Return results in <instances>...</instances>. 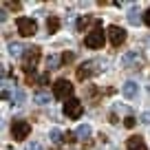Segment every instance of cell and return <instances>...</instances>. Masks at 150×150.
<instances>
[{
	"label": "cell",
	"mask_w": 150,
	"mask_h": 150,
	"mask_svg": "<svg viewBox=\"0 0 150 150\" xmlns=\"http://www.w3.org/2000/svg\"><path fill=\"white\" fill-rule=\"evenodd\" d=\"M29 132H31V124L24 122V119H18V122H13V126H11V135H13L16 141L27 139Z\"/></svg>",
	"instance_id": "277c9868"
},
{
	"label": "cell",
	"mask_w": 150,
	"mask_h": 150,
	"mask_svg": "<svg viewBox=\"0 0 150 150\" xmlns=\"http://www.w3.org/2000/svg\"><path fill=\"white\" fill-rule=\"evenodd\" d=\"M84 44H86L88 49H102V47H104V31H102V29H95V31L86 33Z\"/></svg>",
	"instance_id": "52a82bcc"
},
{
	"label": "cell",
	"mask_w": 150,
	"mask_h": 150,
	"mask_svg": "<svg viewBox=\"0 0 150 150\" xmlns=\"http://www.w3.org/2000/svg\"><path fill=\"white\" fill-rule=\"evenodd\" d=\"M106 33H108V40H110L112 47H122V44L126 42V31H124L122 27H117V24H110Z\"/></svg>",
	"instance_id": "5b68a950"
},
{
	"label": "cell",
	"mask_w": 150,
	"mask_h": 150,
	"mask_svg": "<svg viewBox=\"0 0 150 150\" xmlns=\"http://www.w3.org/2000/svg\"><path fill=\"white\" fill-rule=\"evenodd\" d=\"M93 66H95V62H84V64H82L80 69H77V80H82V82H84L86 77H91V75L95 73V71H93Z\"/></svg>",
	"instance_id": "9c48e42d"
},
{
	"label": "cell",
	"mask_w": 150,
	"mask_h": 150,
	"mask_svg": "<svg viewBox=\"0 0 150 150\" xmlns=\"http://www.w3.org/2000/svg\"><path fill=\"white\" fill-rule=\"evenodd\" d=\"M122 93H124V97H128V99H135V97H137V93H139V86H137V82L128 80L126 84L122 86Z\"/></svg>",
	"instance_id": "ba28073f"
},
{
	"label": "cell",
	"mask_w": 150,
	"mask_h": 150,
	"mask_svg": "<svg viewBox=\"0 0 150 150\" xmlns=\"http://www.w3.org/2000/svg\"><path fill=\"white\" fill-rule=\"evenodd\" d=\"M2 7H9V9L18 11V9H20V7H22V5H20V2H5V5H2Z\"/></svg>",
	"instance_id": "cb8c5ba5"
},
{
	"label": "cell",
	"mask_w": 150,
	"mask_h": 150,
	"mask_svg": "<svg viewBox=\"0 0 150 150\" xmlns=\"http://www.w3.org/2000/svg\"><path fill=\"white\" fill-rule=\"evenodd\" d=\"M24 150H42V146H40V144H35V141H31V144H27V146H24Z\"/></svg>",
	"instance_id": "7402d4cb"
},
{
	"label": "cell",
	"mask_w": 150,
	"mask_h": 150,
	"mask_svg": "<svg viewBox=\"0 0 150 150\" xmlns=\"http://www.w3.org/2000/svg\"><path fill=\"white\" fill-rule=\"evenodd\" d=\"M135 124H137V119H135V117H126V119H124V126H126V128H132Z\"/></svg>",
	"instance_id": "603a6c76"
},
{
	"label": "cell",
	"mask_w": 150,
	"mask_h": 150,
	"mask_svg": "<svg viewBox=\"0 0 150 150\" xmlns=\"http://www.w3.org/2000/svg\"><path fill=\"white\" fill-rule=\"evenodd\" d=\"M38 82H40V84H49V73L40 75V77H38Z\"/></svg>",
	"instance_id": "484cf974"
},
{
	"label": "cell",
	"mask_w": 150,
	"mask_h": 150,
	"mask_svg": "<svg viewBox=\"0 0 150 150\" xmlns=\"http://www.w3.org/2000/svg\"><path fill=\"white\" fill-rule=\"evenodd\" d=\"M47 29H49V33H57V29H60V20H57L55 16H51V18L47 20Z\"/></svg>",
	"instance_id": "9a60e30c"
},
{
	"label": "cell",
	"mask_w": 150,
	"mask_h": 150,
	"mask_svg": "<svg viewBox=\"0 0 150 150\" xmlns=\"http://www.w3.org/2000/svg\"><path fill=\"white\" fill-rule=\"evenodd\" d=\"M88 22H91V20L86 18V16H82V18L77 20V29H80V31H84V29H86V24H88Z\"/></svg>",
	"instance_id": "ffe728a7"
},
{
	"label": "cell",
	"mask_w": 150,
	"mask_h": 150,
	"mask_svg": "<svg viewBox=\"0 0 150 150\" xmlns=\"http://www.w3.org/2000/svg\"><path fill=\"white\" fill-rule=\"evenodd\" d=\"M71 95H73V84H71L69 80H57L55 84H53V97H55V99H64V102H69Z\"/></svg>",
	"instance_id": "6da1fadb"
},
{
	"label": "cell",
	"mask_w": 150,
	"mask_h": 150,
	"mask_svg": "<svg viewBox=\"0 0 150 150\" xmlns=\"http://www.w3.org/2000/svg\"><path fill=\"white\" fill-rule=\"evenodd\" d=\"M9 53H11V55H13V57H20V55L24 57V53H27V49H24V47H22V44H20V42H11V44H9Z\"/></svg>",
	"instance_id": "7c38bea8"
},
{
	"label": "cell",
	"mask_w": 150,
	"mask_h": 150,
	"mask_svg": "<svg viewBox=\"0 0 150 150\" xmlns=\"http://www.w3.org/2000/svg\"><path fill=\"white\" fill-rule=\"evenodd\" d=\"M126 148L128 150H148V146H146V141L141 137H130L126 141Z\"/></svg>",
	"instance_id": "30bf717a"
},
{
	"label": "cell",
	"mask_w": 150,
	"mask_h": 150,
	"mask_svg": "<svg viewBox=\"0 0 150 150\" xmlns=\"http://www.w3.org/2000/svg\"><path fill=\"white\" fill-rule=\"evenodd\" d=\"M144 22H146V24L150 27V7L146 9V13H144Z\"/></svg>",
	"instance_id": "4316f807"
},
{
	"label": "cell",
	"mask_w": 150,
	"mask_h": 150,
	"mask_svg": "<svg viewBox=\"0 0 150 150\" xmlns=\"http://www.w3.org/2000/svg\"><path fill=\"white\" fill-rule=\"evenodd\" d=\"M38 62H40V49L38 47H29L27 53H24V60H22V69L27 71V73H31V71L35 69Z\"/></svg>",
	"instance_id": "3957f363"
},
{
	"label": "cell",
	"mask_w": 150,
	"mask_h": 150,
	"mask_svg": "<svg viewBox=\"0 0 150 150\" xmlns=\"http://www.w3.org/2000/svg\"><path fill=\"white\" fill-rule=\"evenodd\" d=\"M139 122H141V124H148V126H150V110L141 115V117H139Z\"/></svg>",
	"instance_id": "d4e9b609"
},
{
	"label": "cell",
	"mask_w": 150,
	"mask_h": 150,
	"mask_svg": "<svg viewBox=\"0 0 150 150\" xmlns=\"http://www.w3.org/2000/svg\"><path fill=\"white\" fill-rule=\"evenodd\" d=\"M141 62V57H139V53L137 51H130V53H126V55L122 57V64L124 66H132V64H139Z\"/></svg>",
	"instance_id": "8fae6325"
},
{
	"label": "cell",
	"mask_w": 150,
	"mask_h": 150,
	"mask_svg": "<svg viewBox=\"0 0 150 150\" xmlns=\"http://www.w3.org/2000/svg\"><path fill=\"white\" fill-rule=\"evenodd\" d=\"M16 27H18L20 35H24V38L33 35V33L38 31V24H35V20H31V18H18V20H16Z\"/></svg>",
	"instance_id": "8992f818"
},
{
	"label": "cell",
	"mask_w": 150,
	"mask_h": 150,
	"mask_svg": "<svg viewBox=\"0 0 150 150\" xmlns=\"http://www.w3.org/2000/svg\"><path fill=\"white\" fill-rule=\"evenodd\" d=\"M128 22H130V24H139V11H137V9L128 11Z\"/></svg>",
	"instance_id": "d6986e66"
},
{
	"label": "cell",
	"mask_w": 150,
	"mask_h": 150,
	"mask_svg": "<svg viewBox=\"0 0 150 150\" xmlns=\"http://www.w3.org/2000/svg\"><path fill=\"white\" fill-rule=\"evenodd\" d=\"M24 99H27V95H24V91H22V88H16L13 93H11V102H13L16 106H22Z\"/></svg>",
	"instance_id": "4fadbf2b"
},
{
	"label": "cell",
	"mask_w": 150,
	"mask_h": 150,
	"mask_svg": "<svg viewBox=\"0 0 150 150\" xmlns=\"http://www.w3.org/2000/svg\"><path fill=\"white\" fill-rule=\"evenodd\" d=\"M62 112H64V115H66L69 119H80V117H82V112H84V106H82V102H80V99L71 97L69 102L64 104Z\"/></svg>",
	"instance_id": "7a4b0ae2"
},
{
	"label": "cell",
	"mask_w": 150,
	"mask_h": 150,
	"mask_svg": "<svg viewBox=\"0 0 150 150\" xmlns=\"http://www.w3.org/2000/svg\"><path fill=\"white\" fill-rule=\"evenodd\" d=\"M33 102L35 104H49L51 102V95L49 93H33Z\"/></svg>",
	"instance_id": "2e32d148"
},
{
	"label": "cell",
	"mask_w": 150,
	"mask_h": 150,
	"mask_svg": "<svg viewBox=\"0 0 150 150\" xmlns=\"http://www.w3.org/2000/svg\"><path fill=\"white\" fill-rule=\"evenodd\" d=\"M49 137H51V141H55V144H60V141H64V132H62L60 130V128H53V130H51V135H49Z\"/></svg>",
	"instance_id": "e0dca14e"
},
{
	"label": "cell",
	"mask_w": 150,
	"mask_h": 150,
	"mask_svg": "<svg viewBox=\"0 0 150 150\" xmlns=\"http://www.w3.org/2000/svg\"><path fill=\"white\" fill-rule=\"evenodd\" d=\"M73 60H75V55H73V53H69V51H66L64 55H62V62H64V64H71Z\"/></svg>",
	"instance_id": "44dd1931"
},
{
	"label": "cell",
	"mask_w": 150,
	"mask_h": 150,
	"mask_svg": "<svg viewBox=\"0 0 150 150\" xmlns=\"http://www.w3.org/2000/svg\"><path fill=\"white\" fill-rule=\"evenodd\" d=\"M91 132H93V130H91V126H88V124H82V126L77 128V130H75V137H77V139H88V137H91Z\"/></svg>",
	"instance_id": "5bb4252c"
},
{
	"label": "cell",
	"mask_w": 150,
	"mask_h": 150,
	"mask_svg": "<svg viewBox=\"0 0 150 150\" xmlns=\"http://www.w3.org/2000/svg\"><path fill=\"white\" fill-rule=\"evenodd\" d=\"M60 62H62V57H60V55H51V57L47 60V66H49V71H55L57 66H60Z\"/></svg>",
	"instance_id": "ac0fdd59"
}]
</instances>
